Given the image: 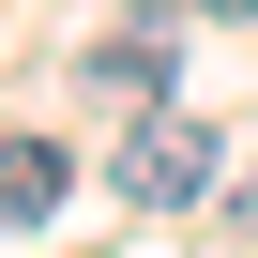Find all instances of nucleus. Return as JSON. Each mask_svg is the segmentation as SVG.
I'll return each instance as SVG.
<instances>
[{
	"mask_svg": "<svg viewBox=\"0 0 258 258\" xmlns=\"http://www.w3.org/2000/svg\"><path fill=\"white\" fill-rule=\"evenodd\" d=\"M213 121H137V152H106L121 167V198H137V213H182V198H213Z\"/></svg>",
	"mask_w": 258,
	"mask_h": 258,
	"instance_id": "obj_1",
	"label": "nucleus"
},
{
	"mask_svg": "<svg viewBox=\"0 0 258 258\" xmlns=\"http://www.w3.org/2000/svg\"><path fill=\"white\" fill-rule=\"evenodd\" d=\"M0 213H16V228H31V213H61V152H31V137H0Z\"/></svg>",
	"mask_w": 258,
	"mask_h": 258,
	"instance_id": "obj_2",
	"label": "nucleus"
},
{
	"mask_svg": "<svg viewBox=\"0 0 258 258\" xmlns=\"http://www.w3.org/2000/svg\"><path fill=\"white\" fill-rule=\"evenodd\" d=\"M106 91H167V16H137V31L106 46Z\"/></svg>",
	"mask_w": 258,
	"mask_h": 258,
	"instance_id": "obj_3",
	"label": "nucleus"
},
{
	"mask_svg": "<svg viewBox=\"0 0 258 258\" xmlns=\"http://www.w3.org/2000/svg\"><path fill=\"white\" fill-rule=\"evenodd\" d=\"M198 16H258V0H198Z\"/></svg>",
	"mask_w": 258,
	"mask_h": 258,
	"instance_id": "obj_4",
	"label": "nucleus"
}]
</instances>
